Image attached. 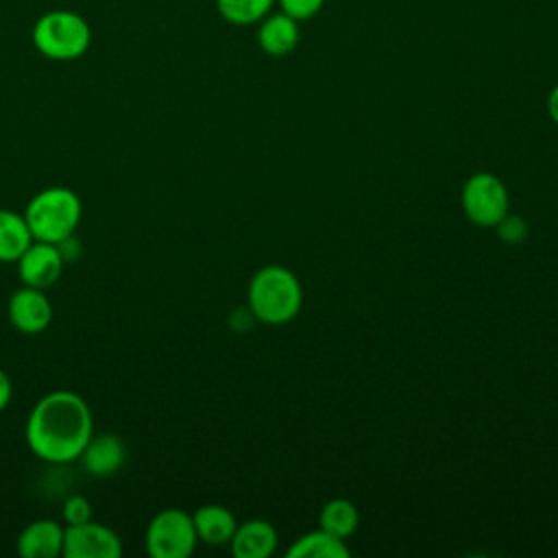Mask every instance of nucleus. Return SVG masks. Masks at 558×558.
I'll return each instance as SVG.
<instances>
[{
    "label": "nucleus",
    "instance_id": "obj_1",
    "mask_svg": "<svg viewBox=\"0 0 558 558\" xmlns=\"http://www.w3.org/2000/svg\"><path fill=\"white\" fill-rule=\"evenodd\" d=\"M94 434V418L87 401L72 390L44 395L26 418V442L31 451L54 464L78 460Z\"/></svg>",
    "mask_w": 558,
    "mask_h": 558
},
{
    "label": "nucleus",
    "instance_id": "obj_2",
    "mask_svg": "<svg viewBox=\"0 0 558 558\" xmlns=\"http://www.w3.org/2000/svg\"><path fill=\"white\" fill-rule=\"evenodd\" d=\"M248 312L266 325L290 323L303 305V288L292 270L279 264L259 268L246 290Z\"/></svg>",
    "mask_w": 558,
    "mask_h": 558
},
{
    "label": "nucleus",
    "instance_id": "obj_3",
    "mask_svg": "<svg viewBox=\"0 0 558 558\" xmlns=\"http://www.w3.org/2000/svg\"><path fill=\"white\" fill-rule=\"evenodd\" d=\"M83 205L74 190L70 187H46L37 192L24 211V220L31 229L33 240L63 244L68 242L78 222H81Z\"/></svg>",
    "mask_w": 558,
    "mask_h": 558
},
{
    "label": "nucleus",
    "instance_id": "obj_4",
    "mask_svg": "<svg viewBox=\"0 0 558 558\" xmlns=\"http://www.w3.org/2000/svg\"><path fill=\"white\" fill-rule=\"evenodd\" d=\"M37 52L52 61H74L83 57L92 44L89 22L70 9H52L37 17L31 31Z\"/></svg>",
    "mask_w": 558,
    "mask_h": 558
},
{
    "label": "nucleus",
    "instance_id": "obj_5",
    "mask_svg": "<svg viewBox=\"0 0 558 558\" xmlns=\"http://www.w3.org/2000/svg\"><path fill=\"white\" fill-rule=\"evenodd\" d=\"M198 543L192 514L181 508L157 512L146 527V551L153 558H187Z\"/></svg>",
    "mask_w": 558,
    "mask_h": 558
},
{
    "label": "nucleus",
    "instance_id": "obj_6",
    "mask_svg": "<svg viewBox=\"0 0 558 558\" xmlns=\"http://www.w3.org/2000/svg\"><path fill=\"white\" fill-rule=\"evenodd\" d=\"M462 211L477 227H495L510 207L504 181L493 172H475L462 185Z\"/></svg>",
    "mask_w": 558,
    "mask_h": 558
},
{
    "label": "nucleus",
    "instance_id": "obj_7",
    "mask_svg": "<svg viewBox=\"0 0 558 558\" xmlns=\"http://www.w3.org/2000/svg\"><path fill=\"white\" fill-rule=\"evenodd\" d=\"M122 554V541L118 534L96 521L65 525L63 551L65 558H118Z\"/></svg>",
    "mask_w": 558,
    "mask_h": 558
},
{
    "label": "nucleus",
    "instance_id": "obj_8",
    "mask_svg": "<svg viewBox=\"0 0 558 558\" xmlns=\"http://www.w3.org/2000/svg\"><path fill=\"white\" fill-rule=\"evenodd\" d=\"M63 253L59 248V244H50V242H39L33 240L26 251L17 257V275L22 279L24 286H33V288H50L61 270H63Z\"/></svg>",
    "mask_w": 558,
    "mask_h": 558
},
{
    "label": "nucleus",
    "instance_id": "obj_9",
    "mask_svg": "<svg viewBox=\"0 0 558 558\" xmlns=\"http://www.w3.org/2000/svg\"><path fill=\"white\" fill-rule=\"evenodd\" d=\"M9 320L22 333H39L52 320V303L41 288L22 286L9 299Z\"/></svg>",
    "mask_w": 558,
    "mask_h": 558
},
{
    "label": "nucleus",
    "instance_id": "obj_10",
    "mask_svg": "<svg viewBox=\"0 0 558 558\" xmlns=\"http://www.w3.org/2000/svg\"><path fill=\"white\" fill-rule=\"evenodd\" d=\"M124 456H126L124 442L116 434L107 432L96 436L92 434L78 460L89 475L107 477V475H113L124 464Z\"/></svg>",
    "mask_w": 558,
    "mask_h": 558
},
{
    "label": "nucleus",
    "instance_id": "obj_11",
    "mask_svg": "<svg viewBox=\"0 0 558 558\" xmlns=\"http://www.w3.org/2000/svg\"><path fill=\"white\" fill-rule=\"evenodd\" d=\"M63 532L65 525L52 519H37L17 536V551L24 558H54L63 551Z\"/></svg>",
    "mask_w": 558,
    "mask_h": 558
},
{
    "label": "nucleus",
    "instance_id": "obj_12",
    "mask_svg": "<svg viewBox=\"0 0 558 558\" xmlns=\"http://www.w3.org/2000/svg\"><path fill=\"white\" fill-rule=\"evenodd\" d=\"M229 545L235 558H268L277 547V530L266 519H248L238 523Z\"/></svg>",
    "mask_w": 558,
    "mask_h": 558
},
{
    "label": "nucleus",
    "instance_id": "obj_13",
    "mask_svg": "<svg viewBox=\"0 0 558 558\" xmlns=\"http://www.w3.org/2000/svg\"><path fill=\"white\" fill-rule=\"evenodd\" d=\"M198 541L207 545H227L238 527L233 512L220 504H205L192 512Z\"/></svg>",
    "mask_w": 558,
    "mask_h": 558
},
{
    "label": "nucleus",
    "instance_id": "obj_14",
    "mask_svg": "<svg viewBox=\"0 0 558 558\" xmlns=\"http://www.w3.org/2000/svg\"><path fill=\"white\" fill-rule=\"evenodd\" d=\"M257 41L262 46V50L270 57H281L288 54L290 50H294V46L299 44V26L296 20L281 13H272L268 15L259 31H257Z\"/></svg>",
    "mask_w": 558,
    "mask_h": 558
},
{
    "label": "nucleus",
    "instance_id": "obj_15",
    "mask_svg": "<svg viewBox=\"0 0 558 558\" xmlns=\"http://www.w3.org/2000/svg\"><path fill=\"white\" fill-rule=\"evenodd\" d=\"M290 558H349L344 538H338L323 527L299 536L286 551Z\"/></svg>",
    "mask_w": 558,
    "mask_h": 558
},
{
    "label": "nucleus",
    "instance_id": "obj_16",
    "mask_svg": "<svg viewBox=\"0 0 558 558\" xmlns=\"http://www.w3.org/2000/svg\"><path fill=\"white\" fill-rule=\"evenodd\" d=\"M33 242L24 214L0 209V262H17Z\"/></svg>",
    "mask_w": 558,
    "mask_h": 558
},
{
    "label": "nucleus",
    "instance_id": "obj_17",
    "mask_svg": "<svg viewBox=\"0 0 558 558\" xmlns=\"http://www.w3.org/2000/svg\"><path fill=\"white\" fill-rule=\"evenodd\" d=\"M318 523L325 532H329L338 538H347L357 530L360 512L353 501H349L344 497H333L320 508Z\"/></svg>",
    "mask_w": 558,
    "mask_h": 558
},
{
    "label": "nucleus",
    "instance_id": "obj_18",
    "mask_svg": "<svg viewBox=\"0 0 558 558\" xmlns=\"http://www.w3.org/2000/svg\"><path fill=\"white\" fill-rule=\"evenodd\" d=\"M216 4L227 22L235 26H246L266 17L275 0H216Z\"/></svg>",
    "mask_w": 558,
    "mask_h": 558
},
{
    "label": "nucleus",
    "instance_id": "obj_19",
    "mask_svg": "<svg viewBox=\"0 0 558 558\" xmlns=\"http://www.w3.org/2000/svg\"><path fill=\"white\" fill-rule=\"evenodd\" d=\"M61 517H63L65 525L85 523V521L92 519V504H89L83 495H70V497L63 501Z\"/></svg>",
    "mask_w": 558,
    "mask_h": 558
},
{
    "label": "nucleus",
    "instance_id": "obj_20",
    "mask_svg": "<svg viewBox=\"0 0 558 558\" xmlns=\"http://www.w3.org/2000/svg\"><path fill=\"white\" fill-rule=\"evenodd\" d=\"M325 0H279L281 11L290 17L299 20H310L312 15H316L323 9Z\"/></svg>",
    "mask_w": 558,
    "mask_h": 558
},
{
    "label": "nucleus",
    "instance_id": "obj_21",
    "mask_svg": "<svg viewBox=\"0 0 558 558\" xmlns=\"http://www.w3.org/2000/svg\"><path fill=\"white\" fill-rule=\"evenodd\" d=\"M497 229H499V235L506 240V242H519V240H523L525 238V233H527V229H525V222L519 218V216H504L497 225H495Z\"/></svg>",
    "mask_w": 558,
    "mask_h": 558
},
{
    "label": "nucleus",
    "instance_id": "obj_22",
    "mask_svg": "<svg viewBox=\"0 0 558 558\" xmlns=\"http://www.w3.org/2000/svg\"><path fill=\"white\" fill-rule=\"evenodd\" d=\"M11 392H13V388H11V379L7 377V373L0 368V412L9 405V401H11Z\"/></svg>",
    "mask_w": 558,
    "mask_h": 558
},
{
    "label": "nucleus",
    "instance_id": "obj_23",
    "mask_svg": "<svg viewBox=\"0 0 558 558\" xmlns=\"http://www.w3.org/2000/svg\"><path fill=\"white\" fill-rule=\"evenodd\" d=\"M547 111H549V118L558 124V85L549 92V98H547Z\"/></svg>",
    "mask_w": 558,
    "mask_h": 558
}]
</instances>
